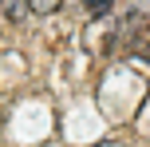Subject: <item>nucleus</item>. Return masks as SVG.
Masks as SVG:
<instances>
[{"label":"nucleus","mask_w":150,"mask_h":147,"mask_svg":"<svg viewBox=\"0 0 150 147\" xmlns=\"http://www.w3.org/2000/svg\"><path fill=\"white\" fill-rule=\"evenodd\" d=\"M83 4H87V12H91V16H107L115 0H83Z\"/></svg>","instance_id":"nucleus-1"},{"label":"nucleus","mask_w":150,"mask_h":147,"mask_svg":"<svg viewBox=\"0 0 150 147\" xmlns=\"http://www.w3.org/2000/svg\"><path fill=\"white\" fill-rule=\"evenodd\" d=\"M28 8H32V12H55L59 0H28Z\"/></svg>","instance_id":"nucleus-2"},{"label":"nucleus","mask_w":150,"mask_h":147,"mask_svg":"<svg viewBox=\"0 0 150 147\" xmlns=\"http://www.w3.org/2000/svg\"><path fill=\"white\" fill-rule=\"evenodd\" d=\"M24 12H28V0H12V4H8V16H12V20H24Z\"/></svg>","instance_id":"nucleus-3"}]
</instances>
